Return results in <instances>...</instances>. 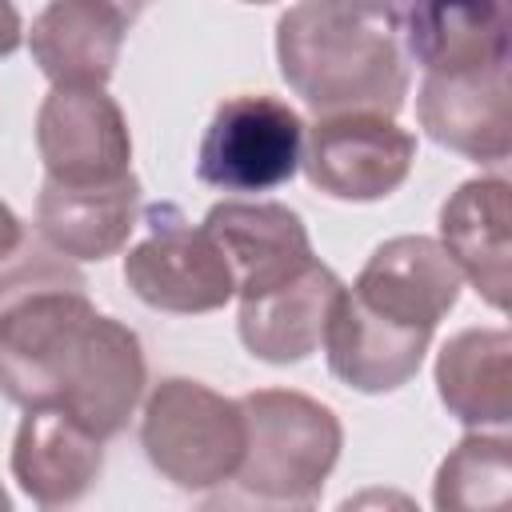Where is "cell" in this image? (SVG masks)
<instances>
[{
  "label": "cell",
  "instance_id": "9c48e42d",
  "mask_svg": "<svg viewBox=\"0 0 512 512\" xmlns=\"http://www.w3.org/2000/svg\"><path fill=\"white\" fill-rule=\"evenodd\" d=\"M420 128L476 164L508 160V60L432 68L416 92Z\"/></svg>",
  "mask_w": 512,
  "mask_h": 512
},
{
  "label": "cell",
  "instance_id": "ba28073f",
  "mask_svg": "<svg viewBox=\"0 0 512 512\" xmlns=\"http://www.w3.org/2000/svg\"><path fill=\"white\" fill-rule=\"evenodd\" d=\"M44 180L108 184L132 172V132L120 104L96 84H52L36 112Z\"/></svg>",
  "mask_w": 512,
  "mask_h": 512
},
{
  "label": "cell",
  "instance_id": "4316f807",
  "mask_svg": "<svg viewBox=\"0 0 512 512\" xmlns=\"http://www.w3.org/2000/svg\"><path fill=\"white\" fill-rule=\"evenodd\" d=\"M244 4H272V0H244Z\"/></svg>",
  "mask_w": 512,
  "mask_h": 512
},
{
  "label": "cell",
  "instance_id": "30bf717a",
  "mask_svg": "<svg viewBox=\"0 0 512 512\" xmlns=\"http://www.w3.org/2000/svg\"><path fill=\"white\" fill-rule=\"evenodd\" d=\"M460 288L464 276L436 236H392L364 260L352 296L396 324L436 332Z\"/></svg>",
  "mask_w": 512,
  "mask_h": 512
},
{
  "label": "cell",
  "instance_id": "44dd1931",
  "mask_svg": "<svg viewBox=\"0 0 512 512\" xmlns=\"http://www.w3.org/2000/svg\"><path fill=\"white\" fill-rule=\"evenodd\" d=\"M40 288H88V284L68 256H60L40 236L24 232V240L8 256H0V308Z\"/></svg>",
  "mask_w": 512,
  "mask_h": 512
},
{
  "label": "cell",
  "instance_id": "7402d4cb",
  "mask_svg": "<svg viewBox=\"0 0 512 512\" xmlns=\"http://www.w3.org/2000/svg\"><path fill=\"white\" fill-rule=\"evenodd\" d=\"M24 44V20L12 0H0V60L12 56Z\"/></svg>",
  "mask_w": 512,
  "mask_h": 512
},
{
  "label": "cell",
  "instance_id": "7a4b0ae2",
  "mask_svg": "<svg viewBox=\"0 0 512 512\" xmlns=\"http://www.w3.org/2000/svg\"><path fill=\"white\" fill-rule=\"evenodd\" d=\"M276 64L316 116H396L412 88L404 12L384 0H296L276 20Z\"/></svg>",
  "mask_w": 512,
  "mask_h": 512
},
{
  "label": "cell",
  "instance_id": "7c38bea8",
  "mask_svg": "<svg viewBox=\"0 0 512 512\" xmlns=\"http://www.w3.org/2000/svg\"><path fill=\"white\" fill-rule=\"evenodd\" d=\"M104 472V440L64 408H24L12 440V476L40 508H68Z\"/></svg>",
  "mask_w": 512,
  "mask_h": 512
},
{
  "label": "cell",
  "instance_id": "e0dca14e",
  "mask_svg": "<svg viewBox=\"0 0 512 512\" xmlns=\"http://www.w3.org/2000/svg\"><path fill=\"white\" fill-rule=\"evenodd\" d=\"M508 180H464L440 208V244L460 276L496 312L508 308Z\"/></svg>",
  "mask_w": 512,
  "mask_h": 512
},
{
  "label": "cell",
  "instance_id": "cb8c5ba5",
  "mask_svg": "<svg viewBox=\"0 0 512 512\" xmlns=\"http://www.w3.org/2000/svg\"><path fill=\"white\" fill-rule=\"evenodd\" d=\"M112 4H116V8H124V16H128V20H136L152 0H112Z\"/></svg>",
  "mask_w": 512,
  "mask_h": 512
},
{
  "label": "cell",
  "instance_id": "484cf974",
  "mask_svg": "<svg viewBox=\"0 0 512 512\" xmlns=\"http://www.w3.org/2000/svg\"><path fill=\"white\" fill-rule=\"evenodd\" d=\"M384 4H392V8H400V12H404V8L412 4V0H384Z\"/></svg>",
  "mask_w": 512,
  "mask_h": 512
},
{
  "label": "cell",
  "instance_id": "9a60e30c",
  "mask_svg": "<svg viewBox=\"0 0 512 512\" xmlns=\"http://www.w3.org/2000/svg\"><path fill=\"white\" fill-rule=\"evenodd\" d=\"M132 20L112 0H48L28 28V52L52 84L104 88Z\"/></svg>",
  "mask_w": 512,
  "mask_h": 512
},
{
  "label": "cell",
  "instance_id": "5bb4252c",
  "mask_svg": "<svg viewBox=\"0 0 512 512\" xmlns=\"http://www.w3.org/2000/svg\"><path fill=\"white\" fill-rule=\"evenodd\" d=\"M340 288L344 280L324 260H312L296 276L256 296H240V316H236L240 344L264 364L308 360L324 340V324Z\"/></svg>",
  "mask_w": 512,
  "mask_h": 512
},
{
  "label": "cell",
  "instance_id": "277c9868",
  "mask_svg": "<svg viewBox=\"0 0 512 512\" xmlns=\"http://www.w3.org/2000/svg\"><path fill=\"white\" fill-rule=\"evenodd\" d=\"M140 448L180 492L224 488L244 460V408L200 380L164 376L144 396Z\"/></svg>",
  "mask_w": 512,
  "mask_h": 512
},
{
  "label": "cell",
  "instance_id": "4fadbf2b",
  "mask_svg": "<svg viewBox=\"0 0 512 512\" xmlns=\"http://www.w3.org/2000/svg\"><path fill=\"white\" fill-rule=\"evenodd\" d=\"M224 248L236 296H256L316 260L308 224L296 208L276 200H220L200 220Z\"/></svg>",
  "mask_w": 512,
  "mask_h": 512
},
{
  "label": "cell",
  "instance_id": "6da1fadb",
  "mask_svg": "<svg viewBox=\"0 0 512 512\" xmlns=\"http://www.w3.org/2000/svg\"><path fill=\"white\" fill-rule=\"evenodd\" d=\"M148 388L140 336L96 312L88 288H40L0 308V396L64 408L100 440L128 428Z\"/></svg>",
  "mask_w": 512,
  "mask_h": 512
},
{
  "label": "cell",
  "instance_id": "d6986e66",
  "mask_svg": "<svg viewBox=\"0 0 512 512\" xmlns=\"http://www.w3.org/2000/svg\"><path fill=\"white\" fill-rule=\"evenodd\" d=\"M404 40L424 72L508 60V0H412Z\"/></svg>",
  "mask_w": 512,
  "mask_h": 512
},
{
  "label": "cell",
  "instance_id": "8fae6325",
  "mask_svg": "<svg viewBox=\"0 0 512 512\" xmlns=\"http://www.w3.org/2000/svg\"><path fill=\"white\" fill-rule=\"evenodd\" d=\"M320 344L328 356V372L340 384H348L352 392H364V396H380V392L404 388L420 372L432 332L408 328V324H396V320L372 312L344 284L328 312Z\"/></svg>",
  "mask_w": 512,
  "mask_h": 512
},
{
  "label": "cell",
  "instance_id": "603a6c76",
  "mask_svg": "<svg viewBox=\"0 0 512 512\" xmlns=\"http://www.w3.org/2000/svg\"><path fill=\"white\" fill-rule=\"evenodd\" d=\"M20 240H24V224H20V216L0 200V256H8Z\"/></svg>",
  "mask_w": 512,
  "mask_h": 512
},
{
  "label": "cell",
  "instance_id": "3957f363",
  "mask_svg": "<svg viewBox=\"0 0 512 512\" xmlns=\"http://www.w3.org/2000/svg\"><path fill=\"white\" fill-rule=\"evenodd\" d=\"M240 408L244 460L232 476L236 488L256 504H316L344 448L336 412L292 388H256L240 396Z\"/></svg>",
  "mask_w": 512,
  "mask_h": 512
},
{
  "label": "cell",
  "instance_id": "ac0fdd59",
  "mask_svg": "<svg viewBox=\"0 0 512 512\" xmlns=\"http://www.w3.org/2000/svg\"><path fill=\"white\" fill-rule=\"evenodd\" d=\"M440 404L468 428L512 420V336L508 328H464L436 356Z\"/></svg>",
  "mask_w": 512,
  "mask_h": 512
},
{
  "label": "cell",
  "instance_id": "52a82bcc",
  "mask_svg": "<svg viewBox=\"0 0 512 512\" xmlns=\"http://www.w3.org/2000/svg\"><path fill=\"white\" fill-rule=\"evenodd\" d=\"M416 164V136L384 112H336L316 116L304 128L300 168L308 180L332 196L352 204H372L392 196Z\"/></svg>",
  "mask_w": 512,
  "mask_h": 512
},
{
  "label": "cell",
  "instance_id": "ffe728a7",
  "mask_svg": "<svg viewBox=\"0 0 512 512\" xmlns=\"http://www.w3.org/2000/svg\"><path fill=\"white\" fill-rule=\"evenodd\" d=\"M508 436L472 432L464 436L436 468L432 504L440 512H488L500 508L512 492V460Z\"/></svg>",
  "mask_w": 512,
  "mask_h": 512
},
{
  "label": "cell",
  "instance_id": "5b68a950",
  "mask_svg": "<svg viewBox=\"0 0 512 512\" xmlns=\"http://www.w3.org/2000/svg\"><path fill=\"white\" fill-rule=\"evenodd\" d=\"M124 284L140 304L172 316L216 312L236 296L220 240L176 204L144 208V236L124 256Z\"/></svg>",
  "mask_w": 512,
  "mask_h": 512
},
{
  "label": "cell",
  "instance_id": "8992f818",
  "mask_svg": "<svg viewBox=\"0 0 512 512\" xmlns=\"http://www.w3.org/2000/svg\"><path fill=\"white\" fill-rule=\"evenodd\" d=\"M300 152V112L268 92H240L212 112L200 136L196 176L220 192H272L296 176Z\"/></svg>",
  "mask_w": 512,
  "mask_h": 512
},
{
  "label": "cell",
  "instance_id": "2e32d148",
  "mask_svg": "<svg viewBox=\"0 0 512 512\" xmlns=\"http://www.w3.org/2000/svg\"><path fill=\"white\" fill-rule=\"evenodd\" d=\"M140 224V180L128 172L108 184L44 180L36 196V232L68 260L116 256Z\"/></svg>",
  "mask_w": 512,
  "mask_h": 512
},
{
  "label": "cell",
  "instance_id": "d4e9b609",
  "mask_svg": "<svg viewBox=\"0 0 512 512\" xmlns=\"http://www.w3.org/2000/svg\"><path fill=\"white\" fill-rule=\"evenodd\" d=\"M8 508H12V500H8V492L0 488V512H8Z\"/></svg>",
  "mask_w": 512,
  "mask_h": 512
}]
</instances>
